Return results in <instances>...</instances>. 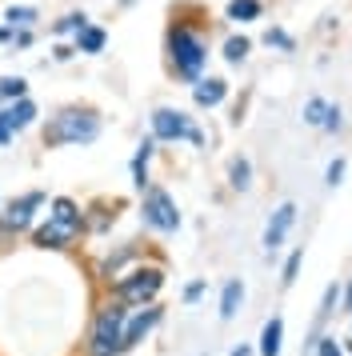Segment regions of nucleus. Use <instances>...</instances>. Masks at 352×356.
Instances as JSON below:
<instances>
[{
    "label": "nucleus",
    "instance_id": "obj_21",
    "mask_svg": "<svg viewBox=\"0 0 352 356\" xmlns=\"http://www.w3.org/2000/svg\"><path fill=\"white\" fill-rule=\"evenodd\" d=\"M24 97H29L24 76H0V100H24Z\"/></svg>",
    "mask_w": 352,
    "mask_h": 356
},
{
    "label": "nucleus",
    "instance_id": "obj_31",
    "mask_svg": "<svg viewBox=\"0 0 352 356\" xmlns=\"http://www.w3.org/2000/svg\"><path fill=\"white\" fill-rule=\"evenodd\" d=\"M52 56H56V60H72V56H77V49H72V44H56V49H52Z\"/></svg>",
    "mask_w": 352,
    "mask_h": 356
},
{
    "label": "nucleus",
    "instance_id": "obj_2",
    "mask_svg": "<svg viewBox=\"0 0 352 356\" xmlns=\"http://www.w3.org/2000/svg\"><path fill=\"white\" fill-rule=\"evenodd\" d=\"M100 136V116L96 108H80V104H68L56 116H48L45 124V145L48 148H64V145H93Z\"/></svg>",
    "mask_w": 352,
    "mask_h": 356
},
{
    "label": "nucleus",
    "instance_id": "obj_10",
    "mask_svg": "<svg viewBox=\"0 0 352 356\" xmlns=\"http://www.w3.org/2000/svg\"><path fill=\"white\" fill-rule=\"evenodd\" d=\"M292 220H296V204H292V200H285L280 209L272 212L269 228H264V248H269V252H276V248L285 244V236H288V228H292Z\"/></svg>",
    "mask_w": 352,
    "mask_h": 356
},
{
    "label": "nucleus",
    "instance_id": "obj_16",
    "mask_svg": "<svg viewBox=\"0 0 352 356\" xmlns=\"http://www.w3.org/2000/svg\"><path fill=\"white\" fill-rule=\"evenodd\" d=\"M280 337H285V321L272 316L260 332V356H280Z\"/></svg>",
    "mask_w": 352,
    "mask_h": 356
},
{
    "label": "nucleus",
    "instance_id": "obj_30",
    "mask_svg": "<svg viewBox=\"0 0 352 356\" xmlns=\"http://www.w3.org/2000/svg\"><path fill=\"white\" fill-rule=\"evenodd\" d=\"M333 305H336V284L324 292V300H320V316H328V312H333Z\"/></svg>",
    "mask_w": 352,
    "mask_h": 356
},
{
    "label": "nucleus",
    "instance_id": "obj_6",
    "mask_svg": "<svg viewBox=\"0 0 352 356\" xmlns=\"http://www.w3.org/2000/svg\"><path fill=\"white\" fill-rule=\"evenodd\" d=\"M152 140H164V145H173V140H189V145H205V132L192 124L189 113H180V108H157L152 113Z\"/></svg>",
    "mask_w": 352,
    "mask_h": 356
},
{
    "label": "nucleus",
    "instance_id": "obj_9",
    "mask_svg": "<svg viewBox=\"0 0 352 356\" xmlns=\"http://www.w3.org/2000/svg\"><path fill=\"white\" fill-rule=\"evenodd\" d=\"M160 321H164V308H160V305H141V312H136L132 321L125 316V348L141 344V340L148 337V332H152Z\"/></svg>",
    "mask_w": 352,
    "mask_h": 356
},
{
    "label": "nucleus",
    "instance_id": "obj_28",
    "mask_svg": "<svg viewBox=\"0 0 352 356\" xmlns=\"http://www.w3.org/2000/svg\"><path fill=\"white\" fill-rule=\"evenodd\" d=\"M340 177H344V161H333V164H328V184L336 188V184H340Z\"/></svg>",
    "mask_w": 352,
    "mask_h": 356
},
{
    "label": "nucleus",
    "instance_id": "obj_35",
    "mask_svg": "<svg viewBox=\"0 0 352 356\" xmlns=\"http://www.w3.org/2000/svg\"><path fill=\"white\" fill-rule=\"evenodd\" d=\"M344 300H349V308H352V284H349V296H344Z\"/></svg>",
    "mask_w": 352,
    "mask_h": 356
},
{
    "label": "nucleus",
    "instance_id": "obj_19",
    "mask_svg": "<svg viewBox=\"0 0 352 356\" xmlns=\"http://www.w3.org/2000/svg\"><path fill=\"white\" fill-rule=\"evenodd\" d=\"M260 13H264V8H260V0H232V4H228V20H240V24L256 20Z\"/></svg>",
    "mask_w": 352,
    "mask_h": 356
},
{
    "label": "nucleus",
    "instance_id": "obj_15",
    "mask_svg": "<svg viewBox=\"0 0 352 356\" xmlns=\"http://www.w3.org/2000/svg\"><path fill=\"white\" fill-rule=\"evenodd\" d=\"M240 305H244V284L240 280H228L221 292V321H232L240 312Z\"/></svg>",
    "mask_w": 352,
    "mask_h": 356
},
{
    "label": "nucleus",
    "instance_id": "obj_29",
    "mask_svg": "<svg viewBox=\"0 0 352 356\" xmlns=\"http://www.w3.org/2000/svg\"><path fill=\"white\" fill-rule=\"evenodd\" d=\"M200 292H205V280H192L189 289H184V300H189V305L192 300H200Z\"/></svg>",
    "mask_w": 352,
    "mask_h": 356
},
{
    "label": "nucleus",
    "instance_id": "obj_12",
    "mask_svg": "<svg viewBox=\"0 0 352 356\" xmlns=\"http://www.w3.org/2000/svg\"><path fill=\"white\" fill-rule=\"evenodd\" d=\"M0 116H4V124H8L13 132H24L32 120H36V104H32L29 97L24 100H8V104L0 108Z\"/></svg>",
    "mask_w": 352,
    "mask_h": 356
},
{
    "label": "nucleus",
    "instance_id": "obj_25",
    "mask_svg": "<svg viewBox=\"0 0 352 356\" xmlns=\"http://www.w3.org/2000/svg\"><path fill=\"white\" fill-rule=\"evenodd\" d=\"M340 124H344V120H340V108H336V104H328V116H324V124H320V129H324V132H336Z\"/></svg>",
    "mask_w": 352,
    "mask_h": 356
},
{
    "label": "nucleus",
    "instance_id": "obj_7",
    "mask_svg": "<svg viewBox=\"0 0 352 356\" xmlns=\"http://www.w3.org/2000/svg\"><path fill=\"white\" fill-rule=\"evenodd\" d=\"M141 216H144V225L157 228V232H176V228H180V212H176V200L164 193V188H157V184H148V188H144Z\"/></svg>",
    "mask_w": 352,
    "mask_h": 356
},
{
    "label": "nucleus",
    "instance_id": "obj_3",
    "mask_svg": "<svg viewBox=\"0 0 352 356\" xmlns=\"http://www.w3.org/2000/svg\"><path fill=\"white\" fill-rule=\"evenodd\" d=\"M84 232V212L72 196H56L48 204V220L36 232H32V244L36 248H68Z\"/></svg>",
    "mask_w": 352,
    "mask_h": 356
},
{
    "label": "nucleus",
    "instance_id": "obj_24",
    "mask_svg": "<svg viewBox=\"0 0 352 356\" xmlns=\"http://www.w3.org/2000/svg\"><path fill=\"white\" fill-rule=\"evenodd\" d=\"M264 44H269V49H280V52L296 49V44H292V36H288L285 29H269V33H264Z\"/></svg>",
    "mask_w": 352,
    "mask_h": 356
},
{
    "label": "nucleus",
    "instance_id": "obj_11",
    "mask_svg": "<svg viewBox=\"0 0 352 356\" xmlns=\"http://www.w3.org/2000/svg\"><path fill=\"white\" fill-rule=\"evenodd\" d=\"M224 97H228V81H221V76H200V81H192V100H196V108H216Z\"/></svg>",
    "mask_w": 352,
    "mask_h": 356
},
{
    "label": "nucleus",
    "instance_id": "obj_26",
    "mask_svg": "<svg viewBox=\"0 0 352 356\" xmlns=\"http://www.w3.org/2000/svg\"><path fill=\"white\" fill-rule=\"evenodd\" d=\"M296 273H301V252H292V257H288V264H285V284H292V280H296Z\"/></svg>",
    "mask_w": 352,
    "mask_h": 356
},
{
    "label": "nucleus",
    "instance_id": "obj_14",
    "mask_svg": "<svg viewBox=\"0 0 352 356\" xmlns=\"http://www.w3.org/2000/svg\"><path fill=\"white\" fill-rule=\"evenodd\" d=\"M104 40H109V33H104L100 24H84L77 33V44H72V49L84 52V56H96V52H104Z\"/></svg>",
    "mask_w": 352,
    "mask_h": 356
},
{
    "label": "nucleus",
    "instance_id": "obj_22",
    "mask_svg": "<svg viewBox=\"0 0 352 356\" xmlns=\"http://www.w3.org/2000/svg\"><path fill=\"white\" fill-rule=\"evenodd\" d=\"M84 24H88V17H84V13H64V17L52 24V33H56V36H77Z\"/></svg>",
    "mask_w": 352,
    "mask_h": 356
},
{
    "label": "nucleus",
    "instance_id": "obj_20",
    "mask_svg": "<svg viewBox=\"0 0 352 356\" xmlns=\"http://www.w3.org/2000/svg\"><path fill=\"white\" fill-rule=\"evenodd\" d=\"M228 184H232V188H240V193L253 184V164L244 161V156H237V161L228 164Z\"/></svg>",
    "mask_w": 352,
    "mask_h": 356
},
{
    "label": "nucleus",
    "instance_id": "obj_1",
    "mask_svg": "<svg viewBox=\"0 0 352 356\" xmlns=\"http://www.w3.org/2000/svg\"><path fill=\"white\" fill-rule=\"evenodd\" d=\"M164 52H168V68L173 76L180 81H200L205 76V65H208V40L200 29H192L184 20L168 24V36H164Z\"/></svg>",
    "mask_w": 352,
    "mask_h": 356
},
{
    "label": "nucleus",
    "instance_id": "obj_4",
    "mask_svg": "<svg viewBox=\"0 0 352 356\" xmlns=\"http://www.w3.org/2000/svg\"><path fill=\"white\" fill-rule=\"evenodd\" d=\"M125 316H128V308L116 305V300L96 312L93 332H88V356H120L125 353Z\"/></svg>",
    "mask_w": 352,
    "mask_h": 356
},
{
    "label": "nucleus",
    "instance_id": "obj_32",
    "mask_svg": "<svg viewBox=\"0 0 352 356\" xmlns=\"http://www.w3.org/2000/svg\"><path fill=\"white\" fill-rule=\"evenodd\" d=\"M320 356H340V348H336L333 337H320Z\"/></svg>",
    "mask_w": 352,
    "mask_h": 356
},
{
    "label": "nucleus",
    "instance_id": "obj_5",
    "mask_svg": "<svg viewBox=\"0 0 352 356\" xmlns=\"http://www.w3.org/2000/svg\"><path fill=\"white\" fill-rule=\"evenodd\" d=\"M160 289H164V273H160L157 264H148V268H132V273L116 276L112 280V300L141 308V305H152Z\"/></svg>",
    "mask_w": 352,
    "mask_h": 356
},
{
    "label": "nucleus",
    "instance_id": "obj_17",
    "mask_svg": "<svg viewBox=\"0 0 352 356\" xmlns=\"http://www.w3.org/2000/svg\"><path fill=\"white\" fill-rule=\"evenodd\" d=\"M4 20H8V29H32V24L40 20V13H36L32 4H13V8L4 13Z\"/></svg>",
    "mask_w": 352,
    "mask_h": 356
},
{
    "label": "nucleus",
    "instance_id": "obj_27",
    "mask_svg": "<svg viewBox=\"0 0 352 356\" xmlns=\"http://www.w3.org/2000/svg\"><path fill=\"white\" fill-rule=\"evenodd\" d=\"M32 44V29H16L13 33V44H8V49H29Z\"/></svg>",
    "mask_w": 352,
    "mask_h": 356
},
{
    "label": "nucleus",
    "instance_id": "obj_23",
    "mask_svg": "<svg viewBox=\"0 0 352 356\" xmlns=\"http://www.w3.org/2000/svg\"><path fill=\"white\" fill-rule=\"evenodd\" d=\"M324 116H328V100L312 97L308 104H304V124H312V129H320V124H324Z\"/></svg>",
    "mask_w": 352,
    "mask_h": 356
},
{
    "label": "nucleus",
    "instance_id": "obj_13",
    "mask_svg": "<svg viewBox=\"0 0 352 356\" xmlns=\"http://www.w3.org/2000/svg\"><path fill=\"white\" fill-rule=\"evenodd\" d=\"M152 152H157V140L152 136H144L141 148H136V156H132V184L136 188H148V161H152Z\"/></svg>",
    "mask_w": 352,
    "mask_h": 356
},
{
    "label": "nucleus",
    "instance_id": "obj_8",
    "mask_svg": "<svg viewBox=\"0 0 352 356\" xmlns=\"http://www.w3.org/2000/svg\"><path fill=\"white\" fill-rule=\"evenodd\" d=\"M40 204H45V193H24L20 200H13L4 209V216H0V232H24V228H32V216H36Z\"/></svg>",
    "mask_w": 352,
    "mask_h": 356
},
{
    "label": "nucleus",
    "instance_id": "obj_33",
    "mask_svg": "<svg viewBox=\"0 0 352 356\" xmlns=\"http://www.w3.org/2000/svg\"><path fill=\"white\" fill-rule=\"evenodd\" d=\"M13 140H16V132L8 129V124H4V116H0V148H4V145H13Z\"/></svg>",
    "mask_w": 352,
    "mask_h": 356
},
{
    "label": "nucleus",
    "instance_id": "obj_18",
    "mask_svg": "<svg viewBox=\"0 0 352 356\" xmlns=\"http://www.w3.org/2000/svg\"><path fill=\"white\" fill-rule=\"evenodd\" d=\"M248 52H253V40H248V36H228V40H224V60H228V65L248 60Z\"/></svg>",
    "mask_w": 352,
    "mask_h": 356
},
{
    "label": "nucleus",
    "instance_id": "obj_34",
    "mask_svg": "<svg viewBox=\"0 0 352 356\" xmlns=\"http://www.w3.org/2000/svg\"><path fill=\"white\" fill-rule=\"evenodd\" d=\"M228 356H253V348H244V344H240V348H232Z\"/></svg>",
    "mask_w": 352,
    "mask_h": 356
}]
</instances>
